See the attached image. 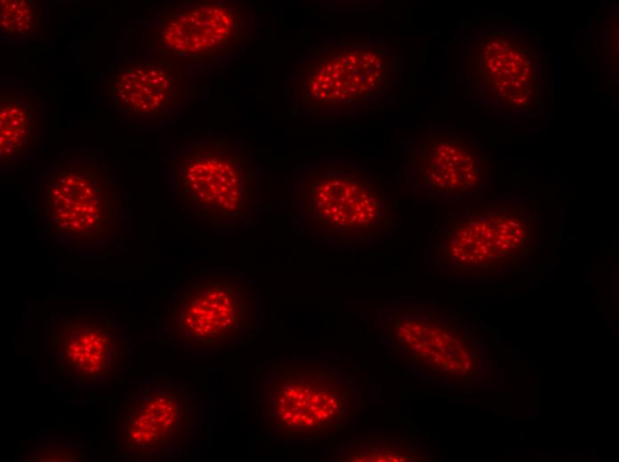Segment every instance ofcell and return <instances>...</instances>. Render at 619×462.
I'll list each match as a JSON object with an SVG mask.
<instances>
[{
    "instance_id": "obj_10",
    "label": "cell",
    "mask_w": 619,
    "mask_h": 462,
    "mask_svg": "<svg viewBox=\"0 0 619 462\" xmlns=\"http://www.w3.org/2000/svg\"><path fill=\"white\" fill-rule=\"evenodd\" d=\"M48 349L56 374L73 385L107 384L128 362L124 326L98 310L59 316L48 331Z\"/></svg>"
},
{
    "instance_id": "obj_11",
    "label": "cell",
    "mask_w": 619,
    "mask_h": 462,
    "mask_svg": "<svg viewBox=\"0 0 619 462\" xmlns=\"http://www.w3.org/2000/svg\"><path fill=\"white\" fill-rule=\"evenodd\" d=\"M384 329L391 346L414 365L448 381L471 380L478 352L463 329L449 317L424 309H399Z\"/></svg>"
},
{
    "instance_id": "obj_6",
    "label": "cell",
    "mask_w": 619,
    "mask_h": 462,
    "mask_svg": "<svg viewBox=\"0 0 619 462\" xmlns=\"http://www.w3.org/2000/svg\"><path fill=\"white\" fill-rule=\"evenodd\" d=\"M169 171L177 201L199 224H239L253 209V169L246 150L233 139L217 136L178 147Z\"/></svg>"
},
{
    "instance_id": "obj_2",
    "label": "cell",
    "mask_w": 619,
    "mask_h": 462,
    "mask_svg": "<svg viewBox=\"0 0 619 462\" xmlns=\"http://www.w3.org/2000/svg\"><path fill=\"white\" fill-rule=\"evenodd\" d=\"M396 52L376 39L321 43L297 68V103L318 117L357 116L377 109L397 83Z\"/></svg>"
},
{
    "instance_id": "obj_14",
    "label": "cell",
    "mask_w": 619,
    "mask_h": 462,
    "mask_svg": "<svg viewBox=\"0 0 619 462\" xmlns=\"http://www.w3.org/2000/svg\"><path fill=\"white\" fill-rule=\"evenodd\" d=\"M117 115L129 122L170 116L185 100L179 63L135 60L113 72L107 94Z\"/></svg>"
},
{
    "instance_id": "obj_12",
    "label": "cell",
    "mask_w": 619,
    "mask_h": 462,
    "mask_svg": "<svg viewBox=\"0 0 619 462\" xmlns=\"http://www.w3.org/2000/svg\"><path fill=\"white\" fill-rule=\"evenodd\" d=\"M472 84L508 112L531 111L542 102L543 65L525 34L493 29L470 53Z\"/></svg>"
},
{
    "instance_id": "obj_16",
    "label": "cell",
    "mask_w": 619,
    "mask_h": 462,
    "mask_svg": "<svg viewBox=\"0 0 619 462\" xmlns=\"http://www.w3.org/2000/svg\"><path fill=\"white\" fill-rule=\"evenodd\" d=\"M415 450L405 438L390 435L362 436L347 444L335 456L337 461L350 462H407L420 460Z\"/></svg>"
},
{
    "instance_id": "obj_7",
    "label": "cell",
    "mask_w": 619,
    "mask_h": 462,
    "mask_svg": "<svg viewBox=\"0 0 619 462\" xmlns=\"http://www.w3.org/2000/svg\"><path fill=\"white\" fill-rule=\"evenodd\" d=\"M114 419L118 458L152 460L181 455L199 430L196 385L165 375L145 378L128 390Z\"/></svg>"
},
{
    "instance_id": "obj_9",
    "label": "cell",
    "mask_w": 619,
    "mask_h": 462,
    "mask_svg": "<svg viewBox=\"0 0 619 462\" xmlns=\"http://www.w3.org/2000/svg\"><path fill=\"white\" fill-rule=\"evenodd\" d=\"M165 13L153 30L157 59L213 61L232 55L251 38L249 8L237 1L184 2Z\"/></svg>"
},
{
    "instance_id": "obj_8",
    "label": "cell",
    "mask_w": 619,
    "mask_h": 462,
    "mask_svg": "<svg viewBox=\"0 0 619 462\" xmlns=\"http://www.w3.org/2000/svg\"><path fill=\"white\" fill-rule=\"evenodd\" d=\"M539 239L536 211L524 201L486 203L451 219L435 253L450 272L493 274L519 267Z\"/></svg>"
},
{
    "instance_id": "obj_15",
    "label": "cell",
    "mask_w": 619,
    "mask_h": 462,
    "mask_svg": "<svg viewBox=\"0 0 619 462\" xmlns=\"http://www.w3.org/2000/svg\"><path fill=\"white\" fill-rule=\"evenodd\" d=\"M45 112L42 94L32 86L0 92V161L2 171L28 167L45 143Z\"/></svg>"
},
{
    "instance_id": "obj_3",
    "label": "cell",
    "mask_w": 619,
    "mask_h": 462,
    "mask_svg": "<svg viewBox=\"0 0 619 462\" xmlns=\"http://www.w3.org/2000/svg\"><path fill=\"white\" fill-rule=\"evenodd\" d=\"M258 417L274 440L318 441L357 411V394L334 369L309 361L272 362L258 382Z\"/></svg>"
},
{
    "instance_id": "obj_4",
    "label": "cell",
    "mask_w": 619,
    "mask_h": 462,
    "mask_svg": "<svg viewBox=\"0 0 619 462\" xmlns=\"http://www.w3.org/2000/svg\"><path fill=\"white\" fill-rule=\"evenodd\" d=\"M297 203L309 231L346 245L382 237L394 223L391 199L378 178L356 162L313 166L301 179Z\"/></svg>"
},
{
    "instance_id": "obj_17",
    "label": "cell",
    "mask_w": 619,
    "mask_h": 462,
    "mask_svg": "<svg viewBox=\"0 0 619 462\" xmlns=\"http://www.w3.org/2000/svg\"><path fill=\"white\" fill-rule=\"evenodd\" d=\"M0 28L6 37H32L43 33V16L36 2L1 0Z\"/></svg>"
},
{
    "instance_id": "obj_5",
    "label": "cell",
    "mask_w": 619,
    "mask_h": 462,
    "mask_svg": "<svg viewBox=\"0 0 619 462\" xmlns=\"http://www.w3.org/2000/svg\"><path fill=\"white\" fill-rule=\"evenodd\" d=\"M254 284L241 275L201 272L179 287L162 316L168 337L186 352L222 351L254 337Z\"/></svg>"
},
{
    "instance_id": "obj_18",
    "label": "cell",
    "mask_w": 619,
    "mask_h": 462,
    "mask_svg": "<svg viewBox=\"0 0 619 462\" xmlns=\"http://www.w3.org/2000/svg\"><path fill=\"white\" fill-rule=\"evenodd\" d=\"M84 449L76 444H41L35 446L25 457V461H82Z\"/></svg>"
},
{
    "instance_id": "obj_13",
    "label": "cell",
    "mask_w": 619,
    "mask_h": 462,
    "mask_svg": "<svg viewBox=\"0 0 619 462\" xmlns=\"http://www.w3.org/2000/svg\"><path fill=\"white\" fill-rule=\"evenodd\" d=\"M488 168L483 147L458 131H428L410 157L414 185L433 195H475L487 184Z\"/></svg>"
},
{
    "instance_id": "obj_1",
    "label": "cell",
    "mask_w": 619,
    "mask_h": 462,
    "mask_svg": "<svg viewBox=\"0 0 619 462\" xmlns=\"http://www.w3.org/2000/svg\"><path fill=\"white\" fill-rule=\"evenodd\" d=\"M36 209L45 234L66 251L100 252L122 225V186L101 157L59 156L38 178Z\"/></svg>"
}]
</instances>
